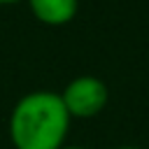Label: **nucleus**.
Here are the masks:
<instances>
[{"instance_id": "20e7f679", "label": "nucleus", "mask_w": 149, "mask_h": 149, "mask_svg": "<svg viewBox=\"0 0 149 149\" xmlns=\"http://www.w3.org/2000/svg\"><path fill=\"white\" fill-rule=\"evenodd\" d=\"M61 149H86V147H79V144H63Z\"/></svg>"}, {"instance_id": "423d86ee", "label": "nucleus", "mask_w": 149, "mask_h": 149, "mask_svg": "<svg viewBox=\"0 0 149 149\" xmlns=\"http://www.w3.org/2000/svg\"><path fill=\"white\" fill-rule=\"evenodd\" d=\"M116 149H140V147H130V144H128V147H116Z\"/></svg>"}, {"instance_id": "39448f33", "label": "nucleus", "mask_w": 149, "mask_h": 149, "mask_svg": "<svg viewBox=\"0 0 149 149\" xmlns=\"http://www.w3.org/2000/svg\"><path fill=\"white\" fill-rule=\"evenodd\" d=\"M12 2H21V0H0V5H12Z\"/></svg>"}, {"instance_id": "f257e3e1", "label": "nucleus", "mask_w": 149, "mask_h": 149, "mask_svg": "<svg viewBox=\"0 0 149 149\" xmlns=\"http://www.w3.org/2000/svg\"><path fill=\"white\" fill-rule=\"evenodd\" d=\"M70 114L56 91H30L9 112L14 149H61L70 133Z\"/></svg>"}, {"instance_id": "7ed1b4c3", "label": "nucleus", "mask_w": 149, "mask_h": 149, "mask_svg": "<svg viewBox=\"0 0 149 149\" xmlns=\"http://www.w3.org/2000/svg\"><path fill=\"white\" fill-rule=\"evenodd\" d=\"M30 14L44 26H65L74 19L79 0H26Z\"/></svg>"}, {"instance_id": "f03ea898", "label": "nucleus", "mask_w": 149, "mask_h": 149, "mask_svg": "<svg viewBox=\"0 0 149 149\" xmlns=\"http://www.w3.org/2000/svg\"><path fill=\"white\" fill-rule=\"evenodd\" d=\"M70 119H91L100 114L109 100L107 84L95 74H79L70 79L58 93Z\"/></svg>"}]
</instances>
